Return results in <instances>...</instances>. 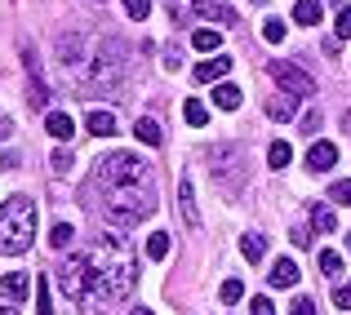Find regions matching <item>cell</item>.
I'll return each mask as SVG.
<instances>
[{
  "mask_svg": "<svg viewBox=\"0 0 351 315\" xmlns=\"http://www.w3.org/2000/svg\"><path fill=\"white\" fill-rule=\"evenodd\" d=\"M85 257H89V284L76 298V307L80 315H103L116 298H129V289L138 280V262L120 236H98L94 253Z\"/></svg>",
  "mask_w": 351,
  "mask_h": 315,
  "instance_id": "cell-1",
  "label": "cell"
},
{
  "mask_svg": "<svg viewBox=\"0 0 351 315\" xmlns=\"http://www.w3.org/2000/svg\"><path fill=\"white\" fill-rule=\"evenodd\" d=\"M98 209L116 227H138L143 218L156 213V191L152 178H94Z\"/></svg>",
  "mask_w": 351,
  "mask_h": 315,
  "instance_id": "cell-2",
  "label": "cell"
},
{
  "mask_svg": "<svg viewBox=\"0 0 351 315\" xmlns=\"http://www.w3.org/2000/svg\"><path fill=\"white\" fill-rule=\"evenodd\" d=\"M32 236H36V205L32 196H9L0 205V253L5 257H18L32 249Z\"/></svg>",
  "mask_w": 351,
  "mask_h": 315,
  "instance_id": "cell-3",
  "label": "cell"
},
{
  "mask_svg": "<svg viewBox=\"0 0 351 315\" xmlns=\"http://www.w3.org/2000/svg\"><path fill=\"white\" fill-rule=\"evenodd\" d=\"M89 85L103 89L107 98H120V94H125V85H129V49L120 40H103V45H98Z\"/></svg>",
  "mask_w": 351,
  "mask_h": 315,
  "instance_id": "cell-4",
  "label": "cell"
},
{
  "mask_svg": "<svg viewBox=\"0 0 351 315\" xmlns=\"http://www.w3.org/2000/svg\"><path fill=\"white\" fill-rule=\"evenodd\" d=\"M53 280H58V289L67 293L71 302H76L80 293H85V284H89V257H85V253H71L67 262L53 271Z\"/></svg>",
  "mask_w": 351,
  "mask_h": 315,
  "instance_id": "cell-5",
  "label": "cell"
},
{
  "mask_svg": "<svg viewBox=\"0 0 351 315\" xmlns=\"http://www.w3.org/2000/svg\"><path fill=\"white\" fill-rule=\"evenodd\" d=\"M271 80H280L289 94H298V98H311L316 94V80L307 76V71H298L293 62H271Z\"/></svg>",
  "mask_w": 351,
  "mask_h": 315,
  "instance_id": "cell-6",
  "label": "cell"
},
{
  "mask_svg": "<svg viewBox=\"0 0 351 315\" xmlns=\"http://www.w3.org/2000/svg\"><path fill=\"white\" fill-rule=\"evenodd\" d=\"M334 164H338V147L325 142V138H316V142H311V151H307V169L311 173H329Z\"/></svg>",
  "mask_w": 351,
  "mask_h": 315,
  "instance_id": "cell-7",
  "label": "cell"
},
{
  "mask_svg": "<svg viewBox=\"0 0 351 315\" xmlns=\"http://www.w3.org/2000/svg\"><path fill=\"white\" fill-rule=\"evenodd\" d=\"M298 262H293V257H280V262L271 266V271H267V284H271V289H293V284H298Z\"/></svg>",
  "mask_w": 351,
  "mask_h": 315,
  "instance_id": "cell-8",
  "label": "cell"
},
{
  "mask_svg": "<svg viewBox=\"0 0 351 315\" xmlns=\"http://www.w3.org/2000/svg\"><path fill=\"white\" fill-rule=\"evenodd\" d=\"M85 129H89L94 138H112V134H120V129H116V116H112V111H103V107H94V111H89Z\"/></svg>",
  "mask_w": 351,
  "mask_h": 315,
  "instance_id": "cell-9",
  "label": "cell"
},
{
  "mask_svg": "<svg viewBox=\"0 0 351 315\" xmlns=\"http://www.w3.org/2000/svg\"><path fill=\"white\" fill-rule=\"evenodd\" d=\"M45 129H49L58 142H71V138H76V125H71L67 111H49V116H45Z\"/></svg>",
  "mask_w": 351,
  "mask_h": 315,
  "instance_id": "cell-10",
  "label": "cell"
},
{
  "mask_svg": "<svg viewBox=\"0 0 351 315\" xmlns=\"http://www.w3.org/2000/svg\"><path fill=\"white\" fill-rule=\"evenodd\" d=\"M293 111H298V94H289V89H280V98L267 103V116L271 120H293Z\"/></svg>",
  "mask_w": 351,
  "mask_h": 315,
  "instance_id": "cell-11",
  "label": "cell"
},
{
  "mask_svg": "<svg viewBox=\"0 0 351 315\" xmlns=\"http://www.w3.org/2000/svg\"><path fill=\"white\" fill-rule=\"evenodd\" d=\"M227 71H232V58H209V62L196 67V80H200V85H214V80H223Z\"/></svg>",
  "mask_w": 351,
  "mask_h": 315,
  "instance_id": "cell-12",
  "label": "cell"
},
{
  "mask_svg": "<svg viewBox=\"0 0 351 315\" xmlns=\"http://www.w3.org/2000/svg\"><path fill=\"white\" fill-rule=\"evenodd\" d=\"M178 205H182V218L191 222V227H200V209H196V191H191V178L178 182Z\"/></svg>",
  "mask_w": 351,
  "mask_h": 315,
  "instance_id": "cell-13",
  "label": "cell"
},
{
  "mask_svg": "<svg viewBox=\"0 0 351 315\" xmlns=\"http://www.w3.org/2000/svg\"><path fill=\"white\" fill-rule=\"evenodd\" d=\"M320 18H325V5H320V0H298V5H293V23L316 27Z\"/></svg>",
  "mask_w": 351,
  "mask_h": 315,
  "instance_id": "cell-14",
  "label": "cell"
},
{
  "mask_svg": "<svg viewBox=\"0 0 351 315\" xmlns=\"http://www.w3.org/2000/svg\"><path fill=\"white\" fill-rule=\"evenodd\" d=\"M0 293H5V298H27V293H32V275H23V271H14V275H5V280H0Z\"/></svg>",
  "mask_w": 351,
  "mask_h": 315,
  "instance_id": "cell-15",
  "label": "cell"
},
{
  "mask_svg": "<svg viewBox=\"0 0 351 315\" xmlns=\"http://www.w3.org/2000/svg\"><path fill=\"white\" fill-rule=\"evenodd\" d=\"M134 134H138V142H147V147H160V142H165L160 125H156L152 116H138V120H134Z\"/></svg>",
  "mask_w": 351,
  "mask_h": 315,
  "instance_id": "cell-16",
  "label": "cell"
},
{
  "mask_svg": "<svg viewBox=\"0 0 351 315\" xmlns=\"http://www.w3.org/2000/svg\"><path fill=\"white\" fill-rule=\"evenodd\" d=\"M240 98H245V94H240L236 85H227V80H218V85H214V103L223 107V111H236V107H240Z\"/></svg>",
  "mask_w": 351,
  "mask_h": 315,
  "instance_id": "cell-17",
  "label": "cell"
},
{
  "mask_svg": "<svg viewBox=\"0 0 351 315\" xmlns=\"http://www.w3.org/2000/svg\"><path fill=\"white\" fill-rule=\"evenodd\" d=\"M240 253H245V262H263V253H267V240L258 236V231H249V236L240 240Z\"/></svg>",
  "mask_w": 351,
  "mask_h": 315,
  "instance_id": "cell-18",
  "label": "cell"
},
{
  "mask_svg": "<svg viewBox=\"0 0 351 315\" xmlns=\"http://www.w3.org/2000/svg\"><path fill=\"white\" fill-rule=\"evenodd\" d=\"M311 227H316V231H325V236H329V231L338 227L334 209H329V205H320V200H316V205H311Z\"/></svg>",
  "mask_w": 351,
  "mask_h": 315,
  "instance_id": "cell-19",
  "label": "cell"
},
{
  "mask_svg": "<svg viewBox=\"0 0 351 315\" xmlns=\"http://www.w3.org/2000/svg\"><path fill=\"white\" fill-rule=\"evenodd\" d=\"M191 45H196L200 53H214L218 45H223V36H218L214 27H200V32H191Z\"/></svg>",
  "mask_w": 351,
  "mask_h": 315,
  "instance_id": "cell-20",
  "label": "cell"
},
{
  "mask_svg": "<svg viewBox=\"0 0 351 315\" xmlns=\"http://www.w3.org/2000/svg\"><path fill=\"white\" fill-rule=\"evenodd\" d=\"M147 257H152V262L169 257V231H152V240H147Z\"/></svg>",
  "mask_w": 351,
  "mask_h": 315,
  "instance_id": "cell-21",
  "label": "cell"
},
{
  "mask_svg": "<svg viewBox=\"0 0 351 315\" xmlns=\"http://www.w3.org/2000/svg\"><path fill=\"white\" fill-rule=\"evenodd\" d=\"M289 160H293V147L289 142H271V147H267V164H271V169H285Z\"/></svg>",
  "mask_w": 351,
  "mask_h": 315,
  "instance_id": "cell-22",
  "label": "cell"
},
{
  "mask_svg": "<svg viewBox=\"0 0 351 315\" xmlns=\"http://www.w3.org/2000/svg\"><path fill=\"white\" fill-rule=\"evenodd\" d=\"M58 53H62V67L80 62V36H58Z\"/></svg>",
  "mask_w": 351,
  "mask_h": 315,
  "instance_id": "cell-23",
  "label": "cell"
},
{
  "mask_svg": "<svg viewBox=\"0 0 351 315\" xmlns=\"http://www.w3.org/2000/svg\"><path fill=\"white\" fill-rule=\"evenodd\" d=\"M182 116H187V125H209V111H205V103L200 98H187V107H182Z\"/></svg>",
  "mask_w": 351,
  "mask_h": 315,
  "instance_id": "cell-24",
  "label": "cell"
},
{
  "mask_svg": "<svg viewBox=\"0 0 351 315\" xmlns=\"http://www.w3.org/2000/svg\"><path fill=\"white\" fill-rule=\"evenodd\" d=\"M71 236H76V227H71V222H58V227L49 231V244H53V249H58V253H62V249L71 244Z\"/></svg>",
  "mask_w": 351,
  "mask_h": 315,
  "instance_id": "cell-25",
  "label": "cell"
},
{
  "mask_svg": "<svg viewBox=\"0 0 351 315\" xmlns=\"http://www.w3.org/2000/svg\"><path fill=\"white\" fill-rule=\"evenodd\" d=\"M320 271H325L329 280H334V275H343V257H338L334 249H325V253H320Z\"/></svg>",
  "mask_w": 351,
  "mask_h": 315,
  "instance_id": "cell-26",
  "label": "cell"
},
{
  "mask_svg": "<svg viewBox=\"0 0 351 315\" xmlns=\"http://www.w3.org/2000/svg\"><path fill=\"white\" fill-rule=\"evenodd\" d=\"M263 40L267 45H280L285 40V23H280V18H267V23H263Z\"/></svg>",
  "mask_w": 351,
  "mask_h": 315,
  "instance_id": "cell-27",
  "label": "cell"
},
{
  "mask_svg": "<svg viewBox=\"0 0 351 315\" xmlns=\"http://www.w3.org/2000/svg\"><path fill=\"white\" fill-rule=\"evenodd\" d=\"M36 315H53V307H49V284H45V280H36Z\"/></svg>",
  "mask_w": 351,
  "mask_h": 315,
  "instance_id": "cell-28",
  "label": "cell"
},
{
  "mask_svg": "<svg viewBox=\"0 0 351 315\" xmlns=\"http://www.w3.org/2000/svg\"><path fill=\"white\" fill-rule=\"evenodd\" d=\"M125 14L134 18V23H143V18L152 14V0H125Z\"/></svg>",
  "mask_w": 351,
  "mask_h": 315,
  "instance_id": "cell-29",
  "label": "cell"
},
{
  "mask_svg": "<svg viewBox=\"0 0 351 315\" xmlns=\"http://www.w3.org/2000/svg\"><path fill=\"white\" fill-rule=\"evenodd\" d=\"M334 32H338V40H351V5L338 9V23H334Z\"/></svg>",
  "mask_w": 351,
  "mask_h": 315,
  "instance_id": "cell-30",
  "label": "cell"
},
{
  "mask_svg": "<svg viewBox=\"0 0 351 315\" xmlns=\"http://www.w3.org/2000/svg\"><path fill=\"white\" fill-rule=\"evenodd\" d=\"M71 164H76V160H71V151H53L49 169H53V173H71Z\"/></svg>",
  "mask_w": 351,
  "mask_h": 315,
  "instance_id": "cell-31",
  "label": "cell"
},
{
  "mask_svg": "<svg viewBox=\"0 0 351 315\" xmlns=\"http://www.w3.org/2000/svg\"><path fill=\"white\" fill-rule=\"evenodd\" d=\"M329 200H338V205H351V182H334V187H329Z\"/></svg>",
  "mask_w": 351,
  "mask_h": 315,
  "instance_id": "cell-32",
  "label": "cell"
},
{
  "mask_svg": "<svg viewBox=\"0 0 351 315\" xmlns=\"http://www.w3.org/2000/svg\"><path fill=\"white\" fill-rule=\"evenodd\" d=\"M240 298H245V284H240V280H227L223 284V302H240Z\"/></svg>",
  "mask_w": 351,
  "mask_h": 315,
  "instance_id": "cell-33",
  "label": "cell"
},
{
  "mask_svg": "<svg viewBox=\"0 0 351 315\" xmlns=\"http://www.w3.org/2000/svg\"><path fill=\"white\" fill-rule=\"evenodd\" d=\"M334 307L351 311V284H338V289H334Z\"/></svg>",
  "mask_w": 351,
  "mask_h": 315,
  "instance_id": "cell-34",
  "label": "cell"
},
{
  "mask_svg": "<svg viewBox=\"0 0 351 315\" xmlns=\"http://www.w3.org/2000/svg\"><path fill=\"white\" fill-rule=\"evenodd\" d=\"M249 315H276L271 311V298H254V302H249Z\"/></svg>",
  "mask_w": 351,
  "mask_h": 315,
  "instance_id": "cell-35",
  "label": "cell"
},
{
  "mask_svg": "<svg viewBox=\"0 0 351 315\" xmlns=\"http://www.w3.org/2000/svg\"><path fill=\"white\" fill-rule=\"evenodd\" d=\"M316 129H320V111H307V116H302V134L316 138Z\"/></svg>",
  "mask_w": 351,
  "mask_h": 315,
  "instance_id": "cell-36",
  "label": "cell"
},
{
  "mask_svg": "<svg viewBox=\"0 0 351 315\" xmlns=\"http://www.w3.org/2000/svg\"><path fill=\"white\" fill-rule=\"evenodd\" d=\"M289 315H316V302H311V298H298V302H293V311Z\"/></svg>",
  "mask_w": 351,
  "mask_h": 315,
  "instance_id": "cell-37",
  "label": "cell"
},
{
  "mask_svg": "<svg viewBox=\"0 0 351 315\" xmlns=\"http://www.w3.org/2000/svg\"><path fill=\"white\" fill-rule=\"evenodd\" d=\"M182 67V58H178V49H169V53H165V71H178Z\"/></svg>",
  "mask_w": 351,
  "mask_h": 315,
  "instance_id": "cell-38",
  "label": "cell"
},
{
  "mask_svg": "<svg viewBox=\"0 0 351 315\" xmlns=\"http://www.w3.org/2000/svg\"><path fill=\"white\" fill-rule=\"evenodd\" d=\"M214 9H218V0H196V14H200V18H209Z\"/></svg>",
  "mask_w": 351,
  "mask_h": 315,
  "instance_id": "cell-39",
  "label": "cell"
},
{
  "mask_svg": "<svg viewBox=\"0 0 351 315\" xmlns=\"http://www.w3.org/2000/svg\"><path fill=\"white\" fill-rule=\"evenodd\" d=\"M5 138H14V120H0V142Z\"/></svg>",
  "mask_w": 351,
  "mask_h": 315,
  "instance_id": "cell-40",
  "label": "cell"
},
{
  "mask_svg": "<svg viewBox=\"0 0 351 315\" xmlns=\"http://www.w3.org/2000/svg\"><path fill=\"white\" fill-rule=\"evenodd\" d=\"M165 5H169V18H178V0H165Z\"/></svg>",
  "mask_w": 351,
  "mask_h": 315,
  "instance_id": "cell-41",
  "label": "cell"
},
{
  "mask_svg": "<svg viewBox=\"0 0 351 315\" xmlns=\"http://www.w3.org/2000/svg\"><path fill=\"white\" fill-rule=\"evenodd\" d=\"M0 315H18V307H0Z\"/></svg>",
  "mask_w": 351,
  "mask_h": 315,
  "instance_id": "cell-42",
  "label": "cell"
},
{
  "mask_svg": "<svg viewBox=\"0 0 351 315\" xmlns=\"http://www.w3.org/2000/svg\"><path fill=\"white\" fill-rule=\"evenodd\" d=\"M129 315H152V311H147V307H134V311H129Z\"/></svg>",
  "mask_w": 351,
  "mask_h": 315,
  "instance_id": "cell-43",
  "label": "cell"
},
{
  "mask_svg": "<svg viewBox=\"0 0 351 315\" xmlns=\"http://www.w3.org/2000/svg\"><path fill=\"white\" fill-rule=\"evenodd\" d=\"M254 5H267V0H254Z\"/></svg>",
  "mask_w": 351,
  "mask_h": 315,
  "instance_id": "cell-44",
  "label": "cell"
},
{
  "mask_svg": "<svg viewBox=\"0 0 351 315\" xmlns=\"http://www.w3.org/2000/svg\"><path fill=\"white\" fill-rule=\"evenodd\" d=\"M347 244H351V236H347Z\"/></svg>",
  "mask_w": 351,
  "mask_h": 315,
  "instance_id": "cell-45",
  "label": "cell"
}]
</instances>
